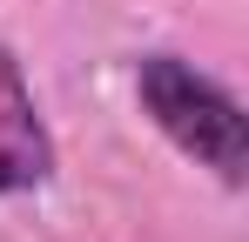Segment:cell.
<instances>
[{
    "label": "cell",
    "mask_w": 249,
    "mask_h": 242,
    "mask_svg": "<svg viewBox=\"0 0 249 242\" xmlns=\"http://www.w3.org/2000/svg\"><path fill=\"white\" fill-rule=\"evenodd\" d=\"M135 108L148 115V128L182 161H196L202 175H215L229 195L249 189V121H243V101L209 68H196L175 47H148L135 61Z\"/></svg>",
    "instance_id": "6da1fadb"
},
{
    "label": "cell",
    "mask_w": 249,
    "mask_h": 242,
    "mask_svg": "<svg viewBox=\"0 0 249 242\" xmlns=\"http://www.w3.org/2000/svg\"><path fill=\"white\" fill-rule=\"evenodd\" d=\"M61 168L54 148V128H47L41 101H34V81L20 68V54L0 40V202H27L41 195Z\"/></svg>",
    "instance_id": "7a4b0ae2"
}]
</instances>
